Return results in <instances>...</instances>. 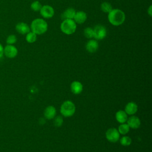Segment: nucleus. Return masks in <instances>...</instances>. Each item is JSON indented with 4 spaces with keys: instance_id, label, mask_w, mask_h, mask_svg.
Masks as SVG:
<instances>
[{
    "instance_id": "obj_17",
    "label": "nucleus",
    "mask_w": 152,
    "mask_h": 152,
    "mask_svg": "<svg viewBox=\"0 0 152 152\" xmlns=\"http://www.w3.org/2000/svg\"><path fill=\"white\" fill-rule=\"evenodd\" d=\"M116 119L118 122L124 124L127 121V114L124 110H119L116 113Z\"/></svg>"
},
{
    "instance_id": "obj_15",
    "label": "nucleus",
    "mask_w": 152,
    "mask_h": 152,
    "mask_svg": "<svg viewBox=\"0 0 152 152\" xmlns=\"http://www.w3.org/2000/svg\"><path fill=\"white\" fill-rule=\"evenodd\" d=\"M74 21L78 24H82L84 23L87 19V14L84 11H78L75 12L74 17Z\"/></svg>"
},
{
    "instance_id": "obj_2",
    "label": "nucleus",
    "mask_w": 152,
    "mask_h": 152,
    "mask_svg": "<svg viewBox=\"0 0 152 152\" xmlns=\"http://www.w3.org/2000/svg\"><path fill=\"white\" fill-rule=\"evenodd\" d=\"M31 29L36 34H42L47 31L48 24L42 18H36L31 22Z\"/></svg>"
},
{
    "instance_id": "obj_11",
    "label": "nucleus",
    "mask_w": 152,
    "mask_h": 152,
    "mask_svg": "<svg viewBox=\"0 0 152 152\" xmlns=\"http://www.w3.org/2000/svg\"><path fill=\"white\" fill-rule=\"evenodd\" d=\"M16 30L21 34H25L30 31V27L28 26L23 22L18 23L15 26Z\"/></svg>"
},
{
    "instance_id": "obj_25",
    "label": "nucleus",
    "mask_w": 152,
    "mask_h": 152,
    "mask_svg": "<svg viewBox=\"0 0 152 152\" xmlns=\"http://www.w3.org/2000/svg\"><path fill=\"white\" fill-rule=\"evenodd\" d=\"M63 124V119L61 116H58L57 117L55 118L54 120V125L55 126L59 127L61 126Z\"/></svg>"
},
{
    "instance_id": "obj_14",
    "label": "nucleus",
    "mask_w": 152,
    "mask_h": 152,
    "mask_svg": "<svg viewBox=\"0 0 152 152\" xmlns=\"http://www.w3.org/2000/svg\"><path fill=\"white\" fill-rule=\"evenodd\" d=\"M56 113V109L52 106H48L44 111V116L48 119H53L55 116Z\"/></svg>"
},
{
    "instance_id": "obj_16",
    "label": "nucleus",
    "mask_w": 152,
    "mask_h": 152,
    "mask_svg": "<svg viewBox=\"0 0 152 152\" xmlns=\"http://www.w3.org/2000/svg\"><path fill=\"white\" fill-rule=\"evenodd\" d=\"M75 11L72 8H69L66 9L61 15V18L64 20L66 19H72L75 14Z\"/></svg>"
},
{
    "instance_id": "obj_21",
    "label": "nucleus",
    "mask_w": 152,
    "mask_h": 152,
    "mask_svg": "<svg viewBox=\"0 0 152 152\" xmlns=\"http://www.w3.org/2000/svg\"><path fill=\"white\" fill-rule=\"evenodd\" d=\"M120 142H121V145H122L124 146H128L131 144L132 140L130 137H129L128 136H124L120 140Z\"/></svg>"
},
{
    "instance_id": "obj_23",
    "label": "nucleus",
    "mask_w": 152,
    "mask_h": 152,
    "mask_svg": "<svg viewBox=\"0 0 152 152\" xmlns=\"http://www.w3.org/2000/svg\"><path fill=\"white\" fill-rule=\"evenodd\" d=\"M42 5L40 3V2H39L38 1H34L33 2L31 3V8L32 10L34 11H40L41 8H42Z\"/></svg>"
},
{
    "instance_id": "obj_13",
    "label": "nucleus",
    "mask_w": 152,
    "mask_h": 152,
    "mask_svg": "<svg viewBox=\"0 0 152 152\" xmlns=\"http://www.w3.org/2000/svg\"><path fill=\"white\" fill-rule=\"evenodd\" d=\"M71 90L75 94H78L83 91L82 84L77 81H73L71 84Z\"/></svg>"
},
{
    "instance_id": "obj_9",
    "label": "nucleus",
    "mask_w": 152,
    "mask_h": 152,
    "mask_svg": "<svg viewBox=\"0 0 152 152\" xmlns=\"http://www.w3.org/2000/svg\"><path fill=\"white\" fill-rule=\"evenodd\" d=\"M126 122L129 128H131L132 129H137L139 128L141 125L140 119L135 116H130L129 118L127 119Z\"/></svg>"
},
{
    "instance_id": "obj_19",
    "label": "nucleus",
    "mask_w": 152,
    "mask_h": 152,
    "mask_svg": "<svg viewBox=\"0 0 152 152\" xmlns=\"http://www.w3.org/2000/svg\"><path fill=\"white\" fill-rule=\"evenodd\" d=\"M37 34H35L34 33H33V31L31 32H28V33H27L26 37V41L28 43H34L36 40V38H37Z\"/></svg>"
},
{
    "instance_id": "obj_24",
    "label": "nucleus",
    "mask_w": 152,
    "mask_h": 152,
    "mask_svg": "<svg viewBox=\"0 0 152 152\" xmlns=\"http://www.w3.org/2000/svg\"><path fill=\"white\" fill-rule=\"evenodd\" d=\"M17 42V37L14 34L9 35L6 40V42L8 45H13Z\"/></svg>"
},
{
    "instance_id": "obj_6",
    "label": "nucleus",
    "mask_w": 152,
    "mask_h": 152,
    "mask_svg": "<svg viewBox=\"0 0 152 152\" xmlns=\"http://www.w3.org/2000/svg\"><path fill=\"white\" fill-rule=\"evenodd\" d=\"M106 137L109 141L115 142L119 140V133L116 129L110 128L106 132Z\"/></svg>"
},
{
    "instance_id": "obj_22",
    "label": "nucleus",
    "mask_w": 152,
    "mask_h": 152,
    "mask_svg": "<svg viewBox=\"0 0 152 152\" xmlns=\"http://www.w3.org/2000/svg\"><path fill=\"white\" fill-rule=\"evenodd\" d=\"M84 34L88 39L94 37V31L91 28L87 27L84 30Z\"/></svg>"
},
{
    "instance_id": "obj_26",
    "label": "nucleus",
    "mask_w": 152,
    "mask_h": 152,
    "mask_svg": "<svg viewBox=\"0 0 152 152\" xmlns=\"http://www.w3.org/2000/svg\"><path fill=\"white\" fill-rule=\"evenodd\" d=\"M4 55V48L2 47V45L0 43V58L3 56Z\"/></svg>"
},
{
    "instance_id": "obj_4",
    "label": "nucleus",
    "mask_w": 152,
    "mask_h": 152,
    "mask_svg": "<svg viewBox=\"0 0 152 152\" xmlns=\"http://www.w3.org/2000/svg\"><path fill=\"white\" fill-rule=\"evenodd\" d=\"M77 28V25L72 19L64 20L61 24V31L66 34H71L74 33Z\"/></svg>"
},
{
    "instance_id": "obj_1",
    "label": "nucleus",
    "mask_w": 152,
    "mask_h": 152,
    "mask_svg": "<svg viewBox=\"0 0 152 152\" xmlns=\"http://www.w3.org/2000/svg\"><path fill=\"white\" fill-rule=\"evenodd\" d=\"M109 21L113 26L121 25L125 20V13L119 9L112 10L108 14Z\"/></svg>"
},
{
    "instance_id": "obj_3",
    "label": "nucleus",
    "mask_w": 152,
    "mask_h": 152,
    "mask_svg": "<svg viewBox=\"0 0 152 152\" xmlns=\"http://www.w3.org/2000/svg\"><path fill=\"white\" fill-rule=\"evenodd\" d=\"M61 113L65 117L72 116L75 112V104L70 100L65 101L61 106Z\"/></svg>"
},
{
    "instance_id": "obj_10",
    "label": "nucleus",
    "mask_w": 152,
    "mask_h": 152,
    "mask_svg": "<svg viewBox=\"0 0 152 152\" xmlns=\"http://www.w3.org/2000/svg\"><path fill=\"white\" fill-rule=\"evenodd\" d=\"M138 110V106L134 102H131L126 104L125 107V112L127 115H134Z\"/></svg>"
},
{
    "instance_id": "obj_5",
    "label": "nucleus",
    "mask_w": 152,
    "mask_h": 152,
    "mask_svg": "<svg viewBox=\"0 0 152 152\" xmlns=\"http://www.w3.org/2000/svg\"><path fill=\"white\" fill-rule=\"evenodd\" d=\"M94 37L97 40H102L104 39L107 34L106 28L102 25H97L94 27Z\"/></svg>"
},
{
    "instance_id": "obj_18",
    "label": "nucleus",
    "mask_w": 152,
    "mask_h": 152,
    "mask_svg": "<svg viewBox=\"0 0 152 152\" xmlns=\"http://www.w3.org/2000/svg\"><path fill=\"white\" fill-rule=\"evenodd\" d=\"M118 132L119 134H122V135H125L126 134H127L129 131V126H128V124H122L121 125L119 126L118 127Z\"/></svg>"
},
{
    "instance_id": "obj_7",
    "label": "nucleus",
    "mask_w": 152,
    "mask_h": 152,
    "mask_svg": "<svg viewBox=\"0 0 152 152\" xmlns=\"http://www.w3.org/2000/svg\"><path fill=\"white\" fill-rule=\"evenodd\" d=\"M4 53L7 57L9 58H13L17 56L18 50L12 45H8L4 48Z\"/></svg>"
},
{
    "instance_id": "obj_12",
    "label": "nucleus",
    "mask_w": 152,
    "mask_h": 152,
    "mask_svg": "<svg viewBox=\"0 0 152 152\" xmlns=\"http://www.w3.org/2000/svg\"><path fill=\"white\" fill-rule=\"evenodd\" d=\"M99 47L98 42L95 40H89L86 46V48L87 50L90 53L95 52Z\"/></svg>"
},
{
    "instance_id": "obj_8",
    "label": "nucleus",
    "mask_w": 152,
    "mask_h": 152,
    "mask_svg": "<svg viewBox=\"0 0 152 152\" xmlns=\"http://www.w3.org/2000/svg\"><path fill=\"white\" fill-rule=\"evenodd\" d=\"M40 14L42 16H43L44 18H51L54 15V10L53 8L48 5H45L42 7L40 10Z\"/></svg>"
},
{
    "instance_id": "obj_20",
    "label": "nucleus",
    "mask_w": 152,
    "mask_h": 152,
    "mask_svg": "<svg viewBox=\"0 0 152 152\" xmlns=\"http://www.w3.org/2000/svg\"><path fill=\"white\" fill-rule=\"evenodd\" d=\"M101 9L103 12H107V13L110 12L113 10L111 4L109 2H103L102 4Z\"/></svg>"
}]
</instances>
